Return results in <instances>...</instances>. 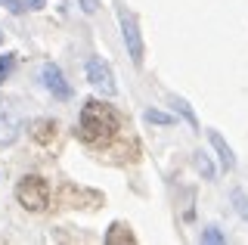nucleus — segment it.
<instances>
[{
    "label": "nucleus",
    "mask_w": 248,
    "mask_h": 245,
    "mask_svg": "<svg viewBox=\"0 0 248 245\" xmlns=\"http://www.w3.org/2000/svg\"><path fill=\"white\" fill-rule=\"evenodd\" d=\"M118 131V115L112 106L99 103V99H87L81 109V121H78V137H81L87 146H99L108 143Z\"/></svg>",
    "instance_id": "nucleus-1"
},
{
    "label": "nucleus",
    "mask_w": 248,
    "mask_h": 245,
    "mask_svg": "<svg viewBox=\"0 0 248 245\" xmlns=\"http://www.w3.org/2000/svg\"><path fill=\"white\" fill-rule=\"evenodd\" d=\"M16 199H19L22 208L28 211H44L50 205V183H46L41 174H25L16 186Z\"/></svg>",
    "instance_id": "nucleus-2"
},
{
    "label": "nucleus",
    "mask_w": 248,
    "mask_h": 245,
    "mask_svg": "<svg viewBox=\"0 0 248 245\" xmlns=\"http://www.w3.org/2000/svg\"><path fill=\"white\" fill-rule=\"evenodd\" d=\"M118 25H121L124 44H127V56L134 59V65H143V37H140L137 16L127 10V6H118Z\"/></svg>",
    "instance_id": "nucleus-3"
},
{
    "label": "nucleus",
    "mask_w": 248,
    "mask_h": 245,
    "mask_svg": "<svg viewBox=\"0 0 248 245\" xmlns=\"http://www.w3.org/2000/svg\"><path fill=\"white\" fill-rule=\"evenodd\" d=\"M87 81L96 90H103L106 96H115V93H118V84H115L112 65H108L106 59H99V56H90L87 59Z\"/></svg>",
    "instance_id": "nucleus-4"
},
{
    "label": "nucleus",
    "mask_w": 248,
    "mask_h": 245,
    "mask_svg": "<svg viewBox=\"0 0 248 245\" xmlns=\"http://www.w3.org/2000/svg\"><path fill=\"white\" fill-rule=\"evenodd\" d=\"M41 81H44V87L50 90L56 99H72V84L65 81V75L59 72V65L44 62L41 65Z\"/></svg>",
    "instance_id": "nucleus-5"
},
{
    "label": "nucleus",
    "mask_w": 248,
    "mask_h": 245,
    "mask_svg": "<svg viewBox=\"0 0 248 245\" xmlns=\"http://www.w3.org/2000/svg\"><path fill=\"white\" fill-rule=\"evenodd\" d=\"M19 131H22L19 112H16L6 99H0V146H10V143H16Z\"/></svg>",
    "instance_id": "nucleus-6"
},
{
    "label": "nucleus",
    "mask_w": 248,
    "mask_h": 245,
    "mask_svg": "<svg viewBox=\"0 0 248 245\" xmlns=\"http://www.w3.org/2000/svg\"><path fill=\"white\" fill-rule=\"evenodd\" d=\"M31 137H34V143H41V146L53 143V140H56V121H53V118L31 121Z\"/></svg>",
    "instance_id": "nucleus-7"
},
{
    "label": "nucleus",
    "mask_w": 248,
    "mask_h": 245,
    "mask_svg": "<svg viewBox=\"0 0 248 245\" xmlns=\"http://www.w3.org/2000/svg\"><path fill=\"white\" fill-rule=\"evenodd\" d=\"M208 140H211V146L217 149V155H220V168L223 171H232V168H236V155H232V149L227 146V140L217 131H208Z\"/></svg>",
    "instance_id": "nucleus-8"
},
{
    "label": "nucleus",
    "mask_w": 248,
    "mask_h": 245,
    "mask_svg": "<svg viewBox=\"0 0 248 245\" xmlns=\"http://www.w3.org/2000/svg\"><path fill=\"white\" fill-rule=\"evenodd\" d=\"M134 242H137V236L130 233L127 224H112V227H108L106 245H134Z\"/></svg>",
    "instance_id": "nucleus-9"
},
{
    "label": "nucleus",
    "mask_w": 248,
    "mask_h": 245,
    "mask_svg": "<svg viewBox=\"0 0 248 245\" xmlns=\"http://www.w3.org/2000/svg\"><path fill=\"white\" fill-rule=\"evenodd\" d=\"M170 103H174V106H177V112H180L183 118L189 121V127H192V131H199V118H196V112H192L189 106H186V99H177V96H170Z\"/></svg>",
    "instance_id": "nucleus-10"
},
{
    "label": "nucleus",
    "mask_w": 248,
    "mask_h": 245,
    "mask_svg": "<svg viewBox=\"0 0 248 245\" xmlns=\"http://www.w3.org/2000/svg\"><path fill=\"white\" fill-rule=\"evenodd\" d=\"M192 162H196L199 174H202L205 180H211V177H214V165H211V158H208L205 152H196V158H192Z\"/></svg>",
    "instance_id": "nucleus-11"
},
{
    "label": "nucleus",
    "mask_w": 248,
    "mask_h": 245,
    "mask_svg": "<svg viewBox=\"0 0 248 245\" xmlns=\"http://www.w3.org/2000/svg\"><path fill=\"white\" fill-rule=\"evenodd\" d=\"M202 242H208V245H220V242H227V236H223L217 227H205V230H202Z\"/></svg>",
    "instance_id": "nucleus-12"
},
{
    "label": "nucleus",
    "mask_w": 248,
    "mask_h": 245,
    "mask_svg": "<svg viewBox=\"0 0 248 245\" xmlns=\"http://www.w3.org/2000/svg\"><path fill=\"white\" fill-rule=\"evenodd\" d=\"M232 205H236L239 217H245V220H248V199H245L242 189H232Z\"/></svg>",
    "instance_id": "nucleus-13"
},
{
    "label": "nucleus",
    "mask_w": 248,
    "mask_h": 245,
    "mask_svg": "<svg viewBox=\"0 0 248 245\" xmlns=\"http://www.w3.org/2000/svg\"><path fill=\"white\" fill-rule=\"evenodd\" d=\"M146 121H149V124H174V118H170L168 112H158V109L146 112Z\"/></svg>",
    "instance_id": "nucleus-14"
},
{
    "label": "nucleus",
    "mask_w": 248,
    "mask_h": 245,
    "mask_svg": "<svg viewBox=\"0 0 248 245\" xmlns=\"http://www.w3.org/2000/svg\"><path fill=\"white\" fill-rule=\"evenodd\" d=\"M13 65H16V56H13V53H6V56H0V84H3L6 78H10Z\"/></svg>",
    "instance_id": "nucleus-15"
},
{
    "label": "nucleus",
    "mask_w": 248,
    "mask_h": 245,
    "mask_svg": "<svg viewBox=\"0 0 248 245\" xmlns=\"http://www.w3.org/2000/svg\"><path fill=\"white\" fill-rule=\"evenodd\" d=\"M0 3H3L6 10L13 13V16H22V13L28 10V3H22V0H0Z\"/></svg>",
    "instance_id": "nucleus-16"
},
{
    "label": "nucleus",
    "mask_w": 248,
    "mask_h": 245,
    "mask_svg": "<svg viewBox=\"0 0 248 245\" xmlns=\"http://www.w3.org/2000/svg\"><path fill=\"white\" fill-rule=\"evenodd\" d=\"M81 10L84 13H96L99 10V0H81Z\"/></svg>",
    "instance_id": "nucleus-17"
},
{
    "label": "nucleus",
    "mask_w": 248,
    "mask_h": 245,
    "mask_svg": "<svg viewBox=\"0 0 248 245\" xmlns=\"http://www.w3.org/2000/svg\"><path fill=\"white\" fill-rule=\"evenodd\" d=\"M28 10H44V0H28Z\"/></svg>",
    "instance_id": "nucleus-18"
},
{
    "label": "nucleus",
    "mask_w": 248,
    "mask_h": 245,
    "mask_svg": "<svg viewBox=\"0 0 248 245\" xmlns=\"http://www.w3.org/2000/svg\"><path fill=\"white\" fill-rule=\"evenodd\" d=\"M0 44H3V31H0Z\"/></svg>",
    "instance_id": "nucleus-19"
}]
</instances>
